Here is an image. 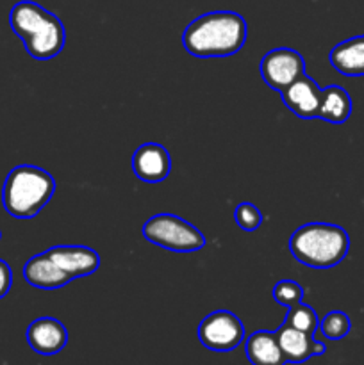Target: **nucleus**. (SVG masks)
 Masks as SVG:
<instances>
[{"mask_svg":"<svg viewBox=\"0 0 364 365\" xmlns=\"http://www.w3.org/2000/svg\"><path fill=\"white\" fill-rule=\"evenodd\" d=\"M350 250L345 228L332 223H307L296 228L289 239L293 259L313 269H330L338 266Z\"/></svg>","mask_w":364,"mask_h":365,"instance_id":"obj_3","label":"nucleus"},{"mask_svg":"<svg viewBox=\"0 0 364 365\" xmlns=\"http://www.w3.org/2000/svg\"><path fill=\"white\" fill-rule=\"evenodd\" d=\"M56 180L49 171L21 164L7 173L2 187V205L16 220H31L52 200Z\"/></svg>","mask_w":364,"mask_h":365,"instance_id":"obj_4","label":"nucleus"},{"mask_svg":"<svg viewBox=\"0 0 364 365\" xmlns=\"http://www.w3.org/2000/svg\"><path fill=\"white\" fill-rule=\"evenodd\" d=\"M234 220L238 227L245 232H253L263 225V214L253 203H239L234 210Z\"/></svg>","mask_w":364,"mask_h":365,"instance_id":"obj_20","label":"nucleus"},{"mask_svg":"<svg viewBox=\"0 0 364 365\" xmlns=\"http://www.w3.org/2000/svg\"><path fill=\"white\" fill-rule=\"evenodd\" d=\"M273 299L282 307H295L302 303L303 289L302 285L293 280H280L273 287Z\"/></svg>","mask_w":364,"mask_h":365,"instance_id":"obj_19","label":"nucleus"},{"mask_svg":"<svg viewBox=\"0 0 364 365\" xmlns=\"http://www.w3.org/2000/svg\"><path fill=\"white\" fill-rule=\"evenodd\" d=\"M24 278L29 285L36 289H45V291H56L74 282V278L66 271L61 269L45 252L31 257L25 262Z\"/></svg>","mask_w":364,"mask_h":365,"instance_id":"obj_13","label":"nucleus"},{"mask_svg":"<svg viewBox=\"0 0 364 365\" xmlns=\"http://www.w3.org/2000/svg\"><path fill=\"white\" fill-rule=\"evenodd\" d=\"M246 21L232 11H214L193 20L182 34V45L193 57H231L246 43Z\"/></svg>","mask_w":364,"mask_h":365,"instance_id":"obj_1","label":"nucleus"},{"mask_svg":"<svg viewBox=\"0 0 364 365\" xmlns=\"http://www.w3.org/2000/svg\"><path fill=\"white\" fill-rule=\"evenodd\" d=\"M45 253L74 280L79 277L93 274L100 267V255L88 246L61 245L49 248Z\"/></svg>","mask_w":364,"mask_h":365,"instance_id":"obj_12","label":"nucleus"},{"mask_svg":"<svg viewBox=\"0 0 364 365\" xmlns=\"http://www.w3.org/2000/svg\"><path fill=\"white\" fill-rule=\"evenodd\" d=\"M352 114V98L348 91L343 89L341 86H328L321 89L320 110L318 118L328 121V123H345Z\"/></svg>","mask_w":364,"mask_h":365,"instance_id":"obj_16","label":"nucleus"},{"mask_svg":"<svg viewBox=\"0 0 364 365\" xmlns=\"http://www.w3.org/2000/svg\"><path fill=\"white\" fill-rule=\"evenodd\" d=\"M9 25L21 39L29 56L38 61L57 57L66 43L63 21L32 0L14 4L9 13Z\"/></svg>","mask_w":364,"mask_h":365,"instance_id":"obj_2","label":"nucleus"},{"mask_svg":"<svg viewBox=\"0 0 364 365\" xmlns=\"http://www.w3.org/2000/svg\"><path fill=\"white\" fill-rule=\"evenodd\" d=\"M13 285V271L6 260L0 259V299L6 298Z\"/></svg>","mask_w":364,"mask_h":365,"instance_id":"obj_21","label":"nucleus"},{"mask_svg":"<svg viewBox=\"0 0 364 365\" xmlns=\"http://www.w3.org/2000/svg\"><path fill=\"white\" fill-rule=\"evenodd\" d=\"M246 359L252 365H285L275 331H253L245 342Z\"/></svg>","mask_w":364,"mask_h":365,"instance_id":"obj_15","label":"nucleus"},{"mask_svg":"<svg viewBox=\"0 0 364 365\" xmlns=\"http://www.w3.org/2000/svg\"><path fill=\"white\" fill-rule=\"evenodd\" d=\"M275 334H277L282 355L289 364H303L313 356H320L327 351V346L323 342H318L314 335L296 330L285 323Z\"/></svg>","mask_w":364,"mask_h":365,"instance_id":"obj_11","label":"nucleus"},{"mask_svg":"<svg viewBox=\"0 0 364 365\" xmlns=\"http://www.w3.org/2000/svg\"><path fill=\"white\" fill-rule=\"evenodd\" d=\"M332 68L346 77H363L364 75V36H355L346 41L338 43L330 50Z\"/></svg>","mask_w":364,"mask_h":365,"instance_id":"obj_14","label":"nucleus"},{"mask_svg":"<svg viewBox=\"0 0 364 365\" xmlns=\"http://www.w3.org/2000/svg\"><path fill=\"white\" fill-rule=\"evenodd\" d=\"M132 170L141 182L159 184L166 180L171 171V157L163 145L145 143L139 146L132 157Z\"/></svg>","mask_w":364,"mask_h":365,"instance_id":"obj_8","label":"nucleus"},{"mask_svg":"<svg viewBox=\"0 0 364 365\" xmlns=\"http://www.w3.org/2000/svg\"><path fill=\"white\" fill-rule=\"evenodd\" d=\"M198 341L211 351H232L245 341V324L228 310H214L198 324Z\"/></svg>","mask_w":364,"mask_h":365,"instance_id":"obj_6","label":"nucleus"},{"mask_svg":"<svg viewBox=\"0 0 364 365\" xmlns=\"http://www.w3.org/2000/svg\"><path fill=\"white\" fill-rule=\"evenodd\" d=\"M0 239H2V232H0Z\"/></svg>","mask_w":364,"mask_h":365,"instance_id":"obj_22","label":"nucleus"},{"mask_svg":"<svg viewBox=\"0 0 364 365\" xmlns=\"http://www.w3.org/2000/svg\"><path fill=\"white\" fill-rule=\"evenodd\" d=\"M143 235L152 245L175 253L198 252L206 246L202 232L175 214H156L146 220Z\"/></svg>","mask_w":364,"mask_h":365,"instance_id":"obj_5","label":"nucleus"},{"mask_svg":"<svg viewBox=\"0 0 364 365\" xmlns=\"http://www.w3.org/2000/svg\"><path fill=\"white\" fill-rule=\"evenodd\" d=\"M350 328H352V321L345 312H339V310L328 312L318 324L320 334L328 341H341L350 334Z\"/></svg>","mask_w":364,"mask_h":365,"instance_id":"obj_18","label":"nucleus"},{"mask_svg":"<svg viewBox=\"0 0 364 365\" xmlns=\"http://www.w3.org/2000/svg\"><path fill=\"white\" fill-rule=\"evenodd\" d=\"M284 323L289 324V327L296 328V330L314 335L318 330V324H320V319H318L316 310H314L313 307L298 303V305L295 307H289Z\"/></svg>","mask_w":364,"mask_h":365,"instance_id":"obj_17","label":"nucleus"},{"mask_svg":"<svg viewBox=\"0 0 364 365\" xmlns=\"http://www.w3.org/2000/svg\"><path fill=\"white\" fill-rule=\"evenodd\" d=\"M27 342L38 355H57L68 344V330L56 317H39L29 324Z\"/></svg>","mask_w":364,"mask_h":365,"instance_id":"obj_10","label":"nucleus"},{"mask_svg":"<svg viewBox=\"0 0 364 365\" xmlns=\"http://www.w3.org/2000/svg\"><path fill=\"white\" fill-rule=\"evenodd\" d=\"M280 98L284 106L291 110L295 116L302 120H313L318 118L321 100V89L314 82L313 77L303 73L302 77L296 78L291 86L280 93Z\"/></svg>","mask_w":364,"mask_h":365,"instance_id":"obj_9","label":"nucleus"},{"mask_svg":"<svg viewBox=\"0 0 364 365\" xmlns=\"http://www.w3.org/2000/svg\"><path fill=\"white\" fill-rule=\"evenodd\" d=\"M259 70L264 84L282 93L296 78L305 73V61L298 50L280 46V48H273L264 53Z\"/></svg>","mask_w":364,"mask_h":365,"instance_id":"obj_7","label":"nucleus"}]
</instances>
